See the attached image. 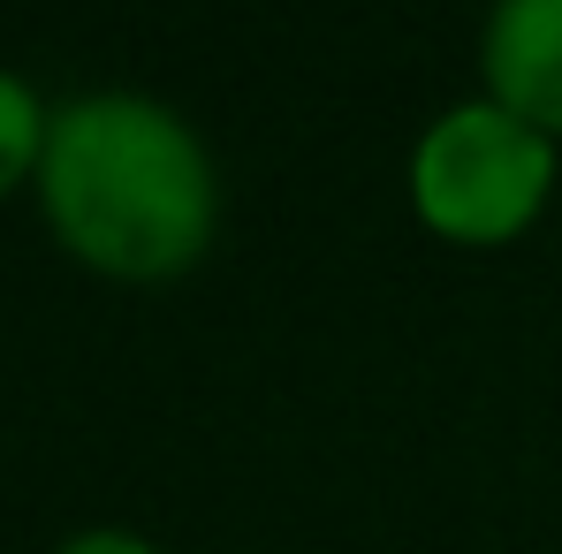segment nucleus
<instances>
[{"label":"nucleus","instance_id":"1","mask_svg":"<svg viewBox=\"0 0 562 554\" xmlns=\"http://www.w3.org/2000/svg\"><path fill=\"white\" fill-rule=\"evenodd\" d=\"M38 197L54 236L114 281H168L213 244V160L183 114L137 92H92L46 122Z\"/></svg>","mask_w":562,"mask_h":554},{"label":"nucleus","instance_id":"2","mask_svg":"<svg viewBox=\"0 0 562 554\" xmlns=\"http://www.w3.org/2000/svg\"><path fill=\"white\" fill-rule=\"evenodd\" d=\"M555 190V137L494 99L449 106L411 152V205L449 244H509Z\"/></svg>","mask_w":562,"mask_h":554},{"label":"nucleus","instance_id":"3","mask_svg":"<svg viewBox=\"0 0 562 554\" xmlns=\"http://www.w3.org/2000/svg\"><path fill=\"white\" fill-rule=\"evenodd\" d=\"M486 84L494 106L562 137V0H502L486 15Z\"/></svg>","mask_w":562,"mask_h":554},{"label":"nucleus","instance_id":"4","mask_svg":"<svg viewBox=\"0 0 562 554\" xmlns=\"http://www.w3.org/2000/svg\"><path fill=\"white\" fill-rule=\"evenodd\" d=\"M46 122H54V114H38L31 84H15V77L0 69V197L23 183V176H38V160H46Z\"/></svg>","mask_w":562,"mask_h":554},{"label":"nucleus","instance_id":"5","mask_svg":"<svg viewBox=\"0 0 562 554\" xmlns=\"http://www.w3.org/2000/svg\"><path fill=\"white\" fill-rule=\"evenodd\" d=\"M61 554H153V547H145L137 532H77Z\"/></svg>","mask_w":562,"mask_h":554}]
</instances>
